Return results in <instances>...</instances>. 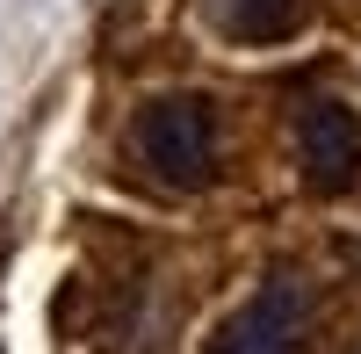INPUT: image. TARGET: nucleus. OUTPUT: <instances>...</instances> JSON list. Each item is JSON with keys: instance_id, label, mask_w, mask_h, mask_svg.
Wrapping results in <instances>:
<instances>
[{"instance_id": "1", "label": "nucleus", "mask_w": 361, "mask_h": 354, "mask_svg": "<svg viewBox=\"0 0 361 354\" xmlns=\"http://www.w3.org/2000/svg\"><path fill=\"white\" fill-rule=\"evenodd\" d=\"M137 159L166 188H202L217 173V109L202 94H159L137 116Z\"/></svg>"}, {"instance_id": "3", "label": "nucleus", "mask_w": 361, "mask_h": 354, "mask_svg": "<svg viewBox=\"0 0 361 354\" xmlns=\"http://www.w3.org/2000/svg\"><path fill=\"white\" fill-rule=\"evenodd\" d=\"M304 340V289L289 275H275L253 304H238L224 318V333L209 340V354H296Z\"/></svg>"}, {"instance_id": "2", "label": "nucleus", "mask_w": 361, "mask_h": 354, "mask_svg": "<svg viewBox=\"0 0 361 354\" xmlns=\"http://www.w3.org/2000/svg\"><path fill=\"white\" fill-rule=\"evenodd\" d=\"M296 159L311 195H347L361 181V116L347 102H311L296 116Z\"/></svg>"}, {"instance_id": "4", "label": "nucleus", "mask_w": 361, "mask_h": 354, "mask_svg": "<svg viewBox=\"0 0 361 354\" xmlns=\"http://www.w3.org/2000/svg\"><path fill=\"white\" fill-rule=\"evenodd\" d=\"M231 44H282L304 22V0H202Z\"/></svg>"}]
</instances>
